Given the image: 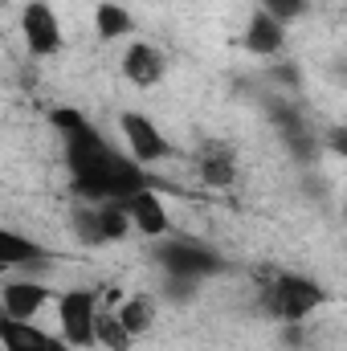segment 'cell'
<instances>
[{
  "mask_svg": "<svg viewBox=\"0 0 347 351\" xmlns=\"http://www.w3.org/2000/svg\"><path fill=\"white\" fill-rule=\"evenodd\" d=\"M261 12H270L274 21H298L307 12V0H261Z\"/></svg>",
  "mask_w": 347,
  "mask_h": 351,
  "instance_id": "obj_17",
  "label": "cell"
},
{
  "mask_svg": "<svg viewBox=\"0 0 347 351\" xmlns=\"http://www.w3.org/2000/svg\"><path fill=\"white\" fill-rule=\"evenodd\" d=\"M160 265H164V274L168 278H188V282H200V278H208V274H217L221 269V258L208 250V245H200V241H168L164 250H160Z\"/></svg>",
  "mask_w": 347,
  "mask_h": 351,
  "instance_id": "obj_6",
  "label": "cell"
},
{
  "mask_svg": "<svg viewBox=\"0 0 347 351\" xmlns=\"http://www.w3.org/2000/svg\"><path fill=\"white\" fill-rule=\"evenodd\" d=\"M123 208H127V221H131L135 233H143V237H168L172 217H168V204H164L160 192L139 188V192H131V196L123 200Z\"/></svg>",
  "mask_w": 347,
  "mask_h": 351,
  "instance_id": "obj_8",
  "label": "cell"
},
{
  "mask_svg": "<svg viewBox=\"0 0 347 351\" xmlns=\"http://www.w3.org/2000/svg\"><path fill=\"white\" fill-rule=\"evenodd\" d=\"M323 302H327V290H323L319 282L302 278V274H278V278L270 282V294H265L270 315L282 319V323H302V319H311Z\"/></svg>",
  "mask_w": 347,
  "mask_h": 351,
  "instance_id": "obj_2",
  "label": "cell"
},
{
  "mask_svg": "<svg viewBox=\"0 0 347 351\" xmlns=\"http://www.w3.org/2000/svg\"><path fill=\"white\" fill-rule=\"evenodd\" d=\"M115 319L131 331V339H139V335H143V331H152V323H156V302H152L147 294L123 298V302L115 306Z\"/></svg>",
  "mask_w": 347,
  "mask_h": 351,
  "instance_id": "obj_15",
  "label": "cell"
},
{
  "mask_svg": "<svg viewBox=\"0 0 347 351\" xmlns=\"http://www.w3.org/2000/svg\"><path fill=\"white\" fill-rule=\"evenodd\" d=\"M119 131H123L127 156H131L139 168L164 164V160L172 156V139L160 131V123H152V114H139V110H123V114H119Z\"/></svg>",
  "mask_w": 347,
  "mask_h": 351,
  "instance_id": "obj_4",
  "label": "cell"
},
{
  "mask_svg": "<svg viewBox=\"0 0 347 351\" xmlns=\"http://www.w3.org/2000/svg\"><path fill=\"white\" fill-rule=\"evenodd\" d=\"M49 123H53L58 135H62L66 168H70V180H74V192L86 196L90 204L127 200L131 192L147 188L143 168H139L131 156H119V152L98 135V127L90 123L82 110L58 106V110L49 114Z\"/></svg>",
  "mask_w": 347,
  "mask_h": 351,
  "instance_id": "obj_1",
  "label": "cell"
},
{
  "mask_svg": "<svg viewBox=\"0 0 347 351\" xmlns=\"http://www.w3.org/2000/svg\"><path fill=\"white\" fill-rule=\"evenodd\" d=\"M21 37H25V49L33 58H58L62 45H66L62 21L45 0H33V4L21 8Z\"/></svg>",
  "mask_w": 347,
  "mask_h": 351,
  "instance_id": "obj_5",
  "label": "cell"
},
{
  "mask_svg": "<svg viewBox=\"0 0 347 351\" xmlns=\"http://www.w3.org/2000/svg\"><path fill=\"white\" fill-rule=\"evenodd\" d=\"M49 302H53V290L45 282L16 278V282L0 286V315H8V319H37Z\"/></svg>",
  "mask_w": 347,
  "mask_h": 351,
  "instance_id": "obj_9",
  "label": "cell"
},
{
  "mask_svg": "<svg viewBox=\"0 0 347 351\" xmlns=\"http://www.w3.org/2000/svg\"><path fill=\"white\" fill-rule=\"evenodd\" d=\"M37 262H45V250L37 241H29L25 233L0 225V269H21V265H37Z\"/></svg>",
  "mask_w": 347,
  "mask_h": 351,
  "instance_id": "obj_12",
  "label": "cell"
},
{
  "mask_svg": "<svg viewBox=\"0 0 347 351\" xmlns=\"http://www.w3.org/2000/svg\"><path fill=\"white\" fill-rule=\"evenodd\" d=\"M94 33H98V41H127L135 33V21H131V12L123 4L102 0L94 8Z\"/></svg>",
  "mask_w": 347,
  "mask_h": 351,
  "instance_id": "obj_13",
  "label": "cell"
},
{
  "mask_svg": "<svg viewBox=\"0 0 347 351\" xmlns=\"http://www.w3.org/2000/svg\"><path fill=\"white\" fill-rule=\"evenodd\" d=\"M196 172L200 180L208 184V188H229L233 180H237V164H233V152L229 147H208L204 156H200V164H196Z\"/></svg>",
  "mask_w": 347,
  "mask_h": 351,
  "instance_id": "obj_14",
  "label": "cell"
},
{
  "mask_svg": "<svg viewBox=\"0 0 347 351\" xmlns=\"http://www.w3.org/2000/svg\"><path fill=\"white\" fill-rule=\"evenodd\" d=\"M241 45L250 53H258V58H270V53H278L286 45V25L274 21L270 12H254L250 25H246V33H241Z\"/></svg>",
  "mask_w": 347,
  "mask_h": 351,
  "instance_id": "obj_11",
  "label": "cell"
},
{
  "mask_svg": "<svg viewBox=\"0 0 347 351\" xmlns=\"http://www.w3.org/2000/svg\"><path fill=\"white\" fill-rule=\"evenodd\" d=\"M53 311H58V335L66 339V348H94V323H98V294L90 290H66L53 294Z\"/></svg>",
  "mask_w": 347,
  "mask_h": 351,
  "instance_id": "obj_3",
  "label": "cell"
},
{
  "mask_svg": "<svg viewBox=\"0 0 347 351\" xmlns=\"http://www.w3.org/2000/svg\"><path fill=\"white\" fill-rule=\"evenodd\" d=\"M94 343H102L106 351H131V348H135L131 331L115 319V311H98V323H94Z\"/></svg>",
  "mask_w": 347,
  "mask_h": 351,
  "instance_id": "obj_16",
  "label": "cell"
},
{
  "mask_svg": "<svg viewBox=\"0 0 347 351\" xmlns=\"http://www.w3.org/2000/svg\"><path fill=\"white\" fill-rule=\"evenodd\" d=\"M119 70H123V78H127L135 90H152V86H160V82H164L168 62H164L160 45H152V41H131V45L123 49Z\"/></svg>",
  "mask_w": 347,
  "mask_h": 351,
  "instance_id": "obj_7",
  "label": "cell"
},
{
  "mask_svg": "<svg viewBox=\"0 0 347 351\" xmlns=\"http://www.w3.org/2000/svg\"><path fill=\"white\" fill-rule=\"evenodd\" d=\"M0 351H70L62 335L41 331L33 319H8L0 315Z\"/></svg>",
  "mask_w": 347,
  "mask_h": 351,
  "instance_id": "obj_10",
  "label": "cell"
}]
</instances>
